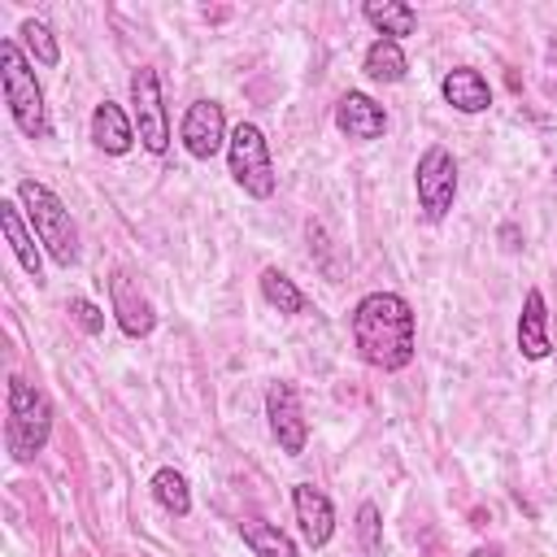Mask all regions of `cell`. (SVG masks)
Masks as SVG:
<instances>
[{"instance_id":"1","label":"cell","mask_w":557,"mask_h":557,"mask_svg":"<svg viewBox=\"0 0 557 557\" xmlns=\"http://www.w3.org/2000/svg\"><path fill=\"white\" fill-rule=\"evenodd\" d=\"M352 344L357 357L374 370H405L418 352L413 305L400 292H370L352 309Z\"/></svg>"},{"instance_id":"2","label":"cell","mask_w":557,"mask_h":557,"mask_svg":"<svg viewBox=\"0 0 557 557\" xmlns=\"http://www.w3.org/2000/svg\"><path fill=\"white\" fill-rule=\"evenodd\" d=\"M17 205L26 209V222L35 231V239L48 248V257L70 270L78 261V226L65 209V200L48 187V183H35V178H22L17 183Z\"/></svg>"},{"instance_id":"3","label":"cell","mask_w":557,"mask_h":557,"mask_svg":"<svg viewBox=\"0 0 557 557\" xmlns=\"http://www.w3.org/2000/svg\"><path fill=\"white\" fill-rule=\"evenodd\" d=\"M0 83H4V104L13 126L26 139H44L48 135V113H44V87L26 61V48L17 39H0Z\"/></svg>"},{"instance_id":"4","label":"cell","mask_w":557,"mask_h":557,"mask_svg":"<svg viewBox=\"0 0 557 557\" xmlns=\"http://www.w3.org/2000/svg\"><path fill=\"white\" fill-rule=\"evenodd\" d=\"M48 435H52V400H48V392H39L22 374H13L9 379V422H4V440H9L13 461H30L35 453H44Z\"/></svg>"},{"instance_id":"5","label":"cell","mask_w":557,"mask_h":557,"mask_svg":"<svg viewBox=\"0 0 557 557\" xmlns=\"http://www.w3.org/2000/svg\"><path fill=\"white\" fill-rule=\"evenodd\" d=\"M226 165H231V178L244 187V196L252 200H270L274 196V157H270V144L261 135L257 122H239L226 139Z\"/></svg>"},{"instance_id":"6","label":"cell","mask_w":557,"mask_h":557,"mask_svg":"<svg viewBox=\"0 0 557 557\" xmlns=\"http://www.w3.org/2000/svg\"><path fill=\"white\" fill-rule=\"evenodd\" d=\"M413 191H418V213L426 222H444L453 200H457V161L444 144H431L422 157H418V170H413Z\"/></svg>"},{"instance_id":"7","label":"cell","mask_w":557,"mask_h":557,"mask_svg":"<svg viewBox=\"0 0 557 557\" xmlns=\"http://www.w3.org/2000/svg\"><path fill=\"white\" fill-rule=\"evenodd\" d=\"M131 122H135V135L148 152L161 157L170 148V117H165V100H161V78L148 65H139L131 74Z\"/></svg>"},{"instance_id":"8","label":"cell","mask_w":557,"mask_h":557,"mask_svg":"<svg viewBox=\"0 0 557 557\" xmlns=\"http://www.w3.org/2000/svg\"><path fill=\"white\" fill-rule=\"evenodd\" d=\"M265 418H270V435L278 440V448L287 457H300L305 444H309V422H305V409H300V396H296L292 383H270Z\"/></svg>"},{"instance_id":"9","label":"cell","mask_w":557,"mask_h":557,"mask_svg":"<svg viewBox=\"0 0 557 557\" xmlns=\"http://www.w3.org/2000/svg\"><path fill=\"white\" fill-rule=\"evenodd\" d=\"M178 139H183V148L196 157V161H209V157H218L222 148H226V113H222V104L218 100H196V104H187V113H183V126H178Z\"/></svg>"},{"instance_id":"10","label":"cell","mask_w":557,"mask_h":557,"mask_svg":"<svg viewBox=\"0 0 557 557\" xmlns=\"http://www.w3.org/2000/svg\"><path fill=\"white\" fill-rule=\"evenodd\" d=\"M109 309H113L122 335H131V339H144L157 326V313H152L148 296L139 292V283H131L126 270H113V278H109Z\"/></svg>"},{"instance_id":"11","label":"cell","mask_w":557,"mask_h":557,"mask_svg":"<svg viewBox=\"0 0 557 557\" xmlns=\"http://www.w3.org/2000/svg\"><path fill=\"white\" fill-rule=\"evenodd\" d=\"M292 509H296V522H300V535L309 548H326L331 535H335V509H331V496L313 483H296L292 487Z\"/></svg>"},{"instance_id":"12","label":"cell","mask_w":557,"mask_h":557,"mask_svg":"<svg viewBox=\"0 0 557 557\" xmlns=\"http://www.w3.org/2000/svg\"><path fill=\"white\" fill-rule=\"evenodd\" d=\"M335 126H339V135H348V139H357V144H370V139H379V135L387 131V113H383V104H379L374 96L348 91V96H339V104H335Z\"/></svg>"},{"instance_id":"13","label":"cell","mask_w":557,"mask_h":557,"mask_svg":"<svg viewBox=\"0 0 557 557\" xmlns=\"http://www.w3.org/2000/svg\"><path fill=\"white\" fill-rule=\"evenodd\" d=\"M91 144L100 152H109V157L131 152L135 148V122H131V113L122 104H113V100H100L91 109Z\"/></svg>"},{"instance_id":"14","label":"cell","mask_w":557,"mask_h":557,"mask_svg":"<svg viewBox=\"0 0 557 557\" xmlns=\"http://www.w3.org/2000/svg\"><path fill=\"white\" fill-rule=\"evenodd\" d=\"M518 352L527 361H544L553 352V339H548V305H544V292L531 287L527 300H522V313H518Z\"/></svg>"},{"instance_id":"15","label":"cell","mask_w":557,"mask_h":557,"mask_svg":"<svg viewBox=\"0 0 557 557\" xmlns=\"http://www.w3.org/2000/svg\"><path fill=\"white\" fill-rule=\"evenodd\" d=\"M440 96H444L457 113H483V109L492 104V87H487V78H483L479 70H470V65L448 70V74L440 78Z\"/></svg>"},{"instance_id":"16","label":"cell","mask_w":557,"mask_h":557,"mask_svg":"<svg viewBox=\"0 0 557 557\" xmlns=\"http://www.w3.org/2000/svg\"><path fill=\"white\" fill-rule=\"evenodd\" d=\"M0 226H4V239H9V248H13V257H17V265H22L35 283H44V261H39V248H35V231H26L17 200H0Z\"/></svg>"},{"instance_id":"17","label":"cell","mask_w":557,"mask_h":557,"mask_svg":"<svg viewBox=\"0 0 557 557\" xmlns=\"http://www.w3.org/2000/svg\"><path fill=\"white\" fill-rule=\"evenodd\" d=\"M361 17L379 30V39H396V44L418 30V13L405 0H366L361 4Z\"/></svg>"},{"instance_id":"18","label":"cell","mask_w":557,"mask_h":557,"mask_svg":"<svg viewBox=\"0 0 557 557\" xmlns=\"http://www.w3.org/2000/svg\"><path fill=\"white\" fill-rule=\"evenodd\" d=\"M239 540H244L257 557H300L296 540H292L287 531H278L274 522H265V518H244V522H239Z\"/></svg>"},{"instance_id":"19","label":"cell","mask_w":557,"mask_h":557,"mask_svg":"<svg viewBox=\"0 0 557 557\" xmlns=\"http://www.w3.org/2000/svg\"><path fill=\"white\" fill-rule=\"evenodd\" d=\"M361 70H366V78H374V83H400L405 70H409V61H405V52H400L396 39H374V44L366 48Z\"/></svg>"},{"instance_id":"20","label":"cell","mask_w":557,"mask_h":557,"mask_svg":"<svg viewBox=\"0 0 557 557\" xmlns=\"http://www.w3.org/2000/svg\"><path fill=\"white\" fill-rule=\"evenodd\" d=\"M148 487H152V500H157L165 513H174V518H187V513H191V487H187V479H183L174 466H161Z\"/></svg>"},{"instance_id":"21","label":"cell","mask_w":557,"mask_h":557,"mask_svg":"<svg viewBox=\"0 0 557 557\" xmlns=\"http://www.w3.org/2000/svg\"><path fill=\"white\" fill-rule=\"evenodd\" d=\"M261 296H265V305L270 309H278V313H300L305 309V296H300V287L278 270V265H265L261 270Z\"/></svg>"},{"instance_id":"22","label":"cell","mask_w":557,"mask_h":557,"mask_svg":"<svg viewBox=\"0 0 557 557\" xmlns=\"http://www.w3.org/2000/svg\"><path fill=\"white\" fill-rule=\"evenodd\" d=\"M17 35H22V48H26L39 65H57V61H61V48H57V35H52V26H48V22L26 17Z\"/></svg>"},{"instance_id":"23","label":"cell","mask_w":557,"mask_h":557,"mask_svg":"<svg viewBox=\"0 0 557 557\" xmlns=\"http://www.w3.org/2000/svg\"><path fill=\"white\" fill-rule=\"evenodd\" d=\"M357 535H361V548L366 553H379L383 548V522H379V505H361L357 509Z\"/></svg>"},{"instance_id":"24","label":"cell","mask_w":557,"mask_h":557,"mask_svg":"<svg viewBox=\"0 0 557 557\" xmlns=\"http://www.w3.org/2000/svg\"><path fill=\"white\" fill-rule=\"evenodd\" d=\"M70 313H74V322H78L87 335H100V331H104V309L91 305L87 296H74V300H70Z\"/></svg>"},{"instance_id":"25","label":"cell","mask_w":557,"mask_h":557,"mask_svg":"<svg viewBox=\"0 0 557 557\" xmlns=\"http://www.w3.org/2000/svg\"><path fill=\"white\" fill-rule=\"evenodd\" d=\"M470 557H505V553H500V548H496V544H479V548H474V553H470Z\"/></svg>"}]
</instances>
